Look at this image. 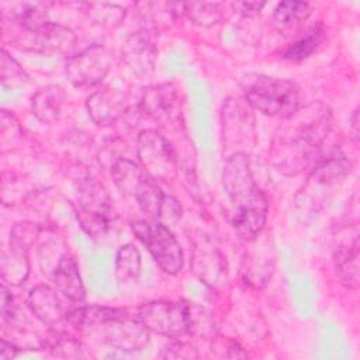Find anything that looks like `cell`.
Listing matches in <instances>:
<instances>
[{
  "mask_svg": "<svg viewBox=\"0 0 360 360\" xmlns=\"http://www.w3.org/2000/svg\"><path fill=\"white\" fill-rule=\"evenodd\" d=\"M330 128L332 112L326 104L315 101L301 105L276 129L269 149L271 165L285 176L309 169Z\"/></svg>",
  "mask_w": 360,
  "mask_h": 360,
  "instance_id": "obj_1",
  "label": "cell"
},
{
  "mask_svg": "<svg viewBox=\"0 0 360 360\" xmlns=\"http://www.w3.org/2000/svg\"><path fill=\"white\" fill-rule=\"evenodd\" d=\"M222 181L231 226L242 239H255L266 224L269 202L255 180L246 153L235 152L226 159Z\"/></svg>",
  "mask_w": 360,
  "mask_h": 360,
  "instance_id": "obj_2",
  "label": "cell"
},
{
  "mask_svg": "<svg viewBox=\"0 0 360 360\" xmlns=\"http://www.w3.org/2000/svg\"><path fill=\"white\" fill-rule=\"evenodd\" d=\"M66 319L79 333L121 352L141 350L149 342V330L135 314L120 308L79 307L69 311Z\"/></svg>",
  "mask_w": 360,
  "mask_h": 360,
  "instance_id": "obj_3",
  "label": "cell"
},
{
  "mask_svg": "<svg viewBox=\"0 0 360 360\" xmlns=\"http://www.w3.org/2000/svg\"><path fill=\"white\" fill-rule=\"evenodd\" d=\"M242 89L249 107L269 117L284 120L301 107L300 90L287 79L250 75L243 79Z\"/></svg>",
  "mask_w": 360,
  "mask_h": 360,
  "instance_id": "obj_4",
  "label": "cell"
},
{
  "mask_svg": "<svg viewBox=\"0 0 360 360\" xmlns=\"http://www.w3.org/2000/svg\"><path fill=\"white\" fill-rule=\"evenodd\" d=\"M111 176L118 190L124 195L134 197L149 219L158 221L163 217L169 198L163 194L158 181L141 166L129 159L120 158L111 165Z\"/></svg>",
  "mask_w": 360,
  "mask_h": 360,
  "instance_id": "obj_5",
  "label": "cell"
},
{
  "mask_svg": "<svg viewBox=\"0 0 360 360\" xmlns=\"http://www.w3.org/2000/svg\"><path fill=\"white\" fill-rule=\"evenodd\" d=\"M131 228L165 273L176 274L181 270L183 252L180 243L166 225L152 219H139L132 222Z\"/></svg>",
  "mask_w": 360,
  "mask_h": 360,
  "instance_id": "obj_6",
  "label": "cell"
},
{
  "mask_svg": "<svg viewBox=\"0 0 360 360\" xmlns=\"http://www.w3.org/2000/svg\"><path fill=\"white\" fill-rule=\"evenodd\" d=\"M77 219L93 238L103 236L110 228L112 207L104 187L91 176H86L77 188Z\"/></svg>",
  "mask_w": 360,
  "mask_h": 360,
  "instance_id": "obj_7",
  "label": "cell"
},
{
  "mask_svg": "<svg viewBox=\"0 0 360 360\" xmlns=\"http://www.w3.org/2000/svg\"><path fill=\"white\" fill-rule=\"evenodd\" d=\"M190 307L174 301H150L136 308L135 316L153 333L180 338L190 332Z\"/></svg>",
  "mask_w": 360,
  "mask_h": 360,
  "instance_id": "obj_8",
  "label": "cell"
},
{
  "mask_svg": "<svg viewBox=\"0 0 360 360\" xmlns=\"http://www.w3.org/2000/svg\"><path fill=\"white\" fill-rule=\"evenodd\" d=\"M138 158L142 169L156 181H170L176 177V153L166 138L158 131L145 129L139 134Z\"/></svg>",
  "mask_w": 360,
  "mask_h": 360,
  "instance_id": "obj_9",
  "label": "cell"
},
{
  "mask_svg": "<svg viewBox=\"0 0 360 360\" xmlns=\"http://www.w3.org/2000/svg\"><path fill=\"white\" fill-rule=\"evenodd\" d=\"M112 62L114 55L108 48L91 45L69 59L66 73L75 86H94L108 75Z\"/></svg>",
  "mask_w": 360,
  "mask_h": 360,
  "instance_id": "obj_10",
  "label": "cell"
},
{
  "mask_svg": "<svg viewBox=\"0 0 360 360\" xmlns=\"http://www.w3.org/2000/svg\"><path fill=\"white\" fill-rule=\"evenodd\" d=\"M141 110L156 122L179 121L181 103L176 86L163 83L149 87L142 96Z\"/></svg>",
  "mask_w": 360,
  "mask_h": 360,
  "instance_id": "obj_11",
  "label": "cell"
},
{
  "mask_svg": "<svg viewBox=\"0 0 360 360\" xmlns=\"http://www.w3.org/2000/svg\"><path fill=\"white\" fill-rule=\"evenodd\" d=\"M121 55L122 60L134 76L145 79L152 75L156 49L145 32L139 31L127 37V39L122 42Z\"/></svg>",
  "mask_w": 360,
  "mask_h": 360,
  "instance_id": "obj_12",
  "label": "cell"
},
{
  "mask_svg": "<svg viewBox=\"0 0 360 360\" xmlns=\"http://www.w3.org/2000/svg\"><path fill=\"white\" fill-rule=\"evenodd\" d=\"M89 117L97 125H111L127 110L125 96L117 89H101L91 93L86 101Z\"/></svg>",
  "mask_w": 360,
  "mask_h": 360,
  "instance_id": "obj_13",
  "label": "cell"
},
{
  "mask_svg": "<svg viewBox=\"0 0 360 360\" xmlns=\"http://www.w3.org/2000/svg\"><path fill=\"white\" fill-rule=\"evenodd\" d=\"M191 266L195 276L211 287H217L224 280V257L218 252V249L210 242L208 238H202L195 242L193 249Z\"/></svg>",
  "mask_w": 360,
  "mask_h": 360,
  "instance_id": "obj_14",
  "label": "cell"
},
{
  "mask_svg": "<svg viewBox=\"0 0 360 360\" xmlns=\"http://www.w3.org/2000/svg\"><path fill=\"white\" fill-rule=\"evenodd\" d=\"M350 162L343 150L333 146L328 150L321 149L309 166L311 177L319 183H332L345 179L350 172Z\"/></svg>",
  "mask_w": 360,
  "mask_h": 360,
  "instance_id": "obj_15",
  "label": "cell"
},
{
  "mask_svg": "<svg viewBox=\"0 0 360 360\" xmlns=\"http://www.w3.org/2000/svg\"><path fill=\"white\" fill-rule=\"evenodd\" d=\"M27 305L34 316L44 325L55 326L66 316L56 291L44 284L31 288L27 297Z\"/></svg>",
  "mask_w": 360,
  "mask_h": 360,
  "instance_id": "obj_16",
  "label": "cell"
},
{
  "mask_svg": "<svg viewBox=\"0 0 360 360\" xmlns=\"http://www.w3.org/2000/svg\"><path fill=\"white\" fill-rule=\"evenodd\" d=\"M255 118L249 108L243 107L239 100L228 98L222 108V128L224 138L228 142H242L253 135Z\"/></svg>",
  "mask_w": 360,
  "mask_h": 360,
  "instance_id": "obj_17",
  "label": "cell"
},
{
  "mask_svg": "<svg viewBox=\"0 0 360 360\" xmlns=\"http://www.w3.org/2000/svg\"><path fill=\"white\" fill-rule=\"evenodd\" d=\"M56 290L73 302H83L86 290L79 273V267L72 256L65 253L52 274Z\"/></svg>",
  "mask_w": 360,
  "mask_h": 360,
  "instance_id": "obj_18",
  "label": "cell"
},
{
  "mask_svg": "<svg viewBox=\"0 0 360 360\" xmlns=\"http://www.w3.org/2000/svg\"><path fill=\"white\" fill-rule=\"evenodd\" d=\"M335 270L336 276L347 288L359 285V233L352 239L338 246L335 252Z\"/></svg>",
  "mask_w": 360,
  "mask_h": 360,
  "instance_id": "obj_19",
  "label": "cell"
},
{
  "mask_svg": "<svg viewBox=\"0 0 360 360\" xmlns=\"http://www.w3.org/2000/svg\"><path fill=\"white\" fill-rule=\"evenodd\" d=\"M311 14V4L307 1H281L273 14V25L285 35H295Z\"/></svg>",
  "mask_w": 360,
  "mask_h": 360,
  "instance_id": "obj_20",
  "label": "cell"
},
{
  "mask_svg": "<svg viewBox=\"0 0 360 360\" xmlns=\"http://www.w3.org/2000/svg\"><path fill=\"white\" fill-rule=\"evenodd\" d=\"M32 35L35 37V45L44 51L66 53L76 44V37L69 28L51 21L46 22L39 31L32 32Z\"/></svg>",
  "mask_w": 360,
  "mask_h": 360,
  "instance_id": "obj_21",
  "label": "cell"
},
{
  "mask_svg": "<svg viewBox=\"0 0 360 360\" xmlns=\"http://www.w3.org/2000/svg\"><path fill=\"white\" fill-rule=\"evenodd\" d=\"M326 39V30L322 22L311 25L300 38H297L284 51V58L292 62H301L316 52Z\"/></svg>",
  "mask_w": 360,
  "mask_h": 360,
  "instance_id": "obj_22",
  "label": "cell"
},
{
  "mask_svg": "<svg viewBox=\"0 0 360 360\" xmlns=\"http://www.w3.org/2000/svg\"><path fill=\"white\" fill-rule=\"evenodd\" d=\"M65 101L63 90L59 86H48L32 97V114L45 124L53 122Z\"/></svg>",
  "mask_w": 360,
  "mask_h": 360,
  "instance_id": "obj_23",
  "label": "cell"
},
{
  "mask_svg": "<svg viewBox=\"0 0 360 360\" xmlns=\"http://www.w3.org/2000/svg\"><path fill=\"white\" fill-rule=\"evenodd\" d=\"M11 248V246H10ZM30 273L27 252L11 248L10 253L3 252L1 256V277L4 283L11 285L22 284Z\"/></svg>",
  "mask_w": 360,
  "mask_h": 360,
  "instance_id": "obj_24",
  "label": "cell"
},
{
  "mask_svg": "<svg viewBox=\"0 0 360 360\" xmlns=\"http://www.w3.org/2000/svg\"><path fill=\"white\" fill-rule=\"evenodd\" d=\"M141 273V253L132 245L127 243L120 248L115 256V277L121 283L134 281Z\"/></svg>",
  "mask_w": 360,
  "mask_h": 360,
  "instance_id": "obj_25",
  "label": "cell"
},
{
  "mask_svg": "<svg viewBox=\"0 0 360 360\" xmlns=\"http://www.w3.org/2000/svg\"><path fill=\"white\" fill-rule=\"evenodd\" d=\"M42 346L60 357L86 356L84 345L75 336L65 332H51L42 342Z\"/></svg>",
  "mask_w": 360,
  "mask_h": 360,
  "instance_id": "obj_26",
  "label": "cell"
},
{
  "mask_svg": "<svg viewBox=\"0 0 360 360\" xmlns=\"http://www.w3.org/2000/svg\"><path fill=\"white\" fill-rule=\"evenodd\" d=\"M184 13L198 25L210 27L218 24L222 20L221 4L218 3H205V1H193L184 3Z\"/></svg>",
  "mask_w": 360,
  "mask_h": 360,
  "instance_id": "obj_27",
  "label": "cell"
},
{
  "mask_svg": "<svg viewBox=\"0 0 360 360\" xmlns=\"http://www.w3.org/2000/svg\"><path fill=\"white\" fill-rule=\"evenodd\" d=\"M38 236V226L31 222L17 224L11 231L10 246L27 252Z\"/></svg>",
  "mask_w": 360,
  "mask_h": 360,
  "instance_id": "obj_28",
  "label": "cell"
},
{
  "mask_svg": "<svg viewBox=\"0 0 360 360\" xmlns=\"http://www.w3.org/2000/svg\"><path fill=\"white\" fill-rule=\"evenodd\" d=\"M150 11L145 13V20L149 21L150 25L153 27H160V25H167L169 21H172L176 15L174 7L177 4L174 3H148L146 4Z\"/></svg>",
  "mask_w": 360,
  "mask_h": 360,
  "instance_id": "obj_29",
  "label": "cell"
},
{
  "mask_svg": "<svg viewBox=\"0 0 360 360\" xmlns=\"http://www.w3.org/2000/svg\"><path fill=\"white\" fill-rule=\"evenodd\" d=\"M27 80V75L22 68L6 52L1 51V82L6 86L10 84H20Z\"/></svg>",
  "mask_w": 360,
  "mask_h": 360,
  "instance_id": "obj_30",
  "label": "cell"
},
{
  "mask_svg": "<svg viewBox=\"0 0 360 360\" xmlns=\"http://www.w3.org/2000/svg\"><path fill=\"white\" fill-rule=\"evenodd\" d=\"M162 357L165 359H197L198 357V353H197V349L187 343V342H181V340H177V342H173L170 345H167L163 352H162Z\"/></svg>",
  "mask_w": 360,
  "mask_h": 360,
  "instance_id": "obj_31",
  "label": "cell"
},
{
  "mask_svg": "<svg viewBox=\"0 0 360 360\" xmlns=\"http://www.w3.org/2000/svg\"><path fill=\"white\" fill-rule=\"evenodd\" d=\"M212 349H222L224 352L219 354L221 357H246L242 347L231 339H225V338L217 339L212 345Z\"/></svg>",
  "mask_w": 360,
  "mask_h": 360,
  "instance_id": "obj_32",
  "label": "cell"
},
{
  "mask_svg": "<svg viewBox=\"0 0 360 360\" xmlns=\"http://www.w3.org/2000/svg\"><path fill=\"white\" fill-rule=\"evenodd\" d=\"M232 7L243 14V15H256L260 13V10L264 7V3H248V1H238L232 3Z\"/></svg>",
  "mask_w": 360,
  "mask_h": 360,
  "instance_id": "obj_33",
  "label": "cell"
},
{
  "mask_svg": "<svg viewBox=\"0 0 360 360\" xmlns=\"http://www.w3.org/2000/svg\"><path fill=\"white\" fill-rule=\"evenodd\" d=\"M17 352H18V349L13 343L7 342L6 339H1V345H0V359L1 360H7V359L15 357Z\"/></svg>",
  "mask_w": 360,
  "mask_h": 360,
  "instance_id": "obj_34",
  "label": "cell"
},
{
  "mask_svg": "<svg viewBox=\"0 0 360 360\" xmlns=\"http://www.w3.org/2000/svg\"><path fill=\"white\" fill-rule=\"evenodd\" d=\"M357 117H359V111L356 110L353 112V117H352V128H353V136H354V141H357L359 138V124H357Z\"/></svg>",
  "mask_w": 360,
  "mask_h": 360,
  "instance_id": "obj_35",
  "label": "cell"
}]
</instances>
